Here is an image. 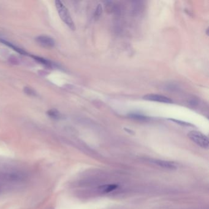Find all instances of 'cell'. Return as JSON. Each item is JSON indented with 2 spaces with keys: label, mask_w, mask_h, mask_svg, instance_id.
Returning a JSON list of instances; mask_svg holds the SVG:
<instances>
[{
  "label": "cell",
  "mask_w": 209,
  "mask_h": 209,
  "mask_svg": "<svg viewBox=\"0 0 209 209\" xmlns=\"http://www.w3.org/2000/svg\"><path fill=\"white\" fill-rule=\"evenodd\" d=\"M36 42L44 47H52L55 45L54 40L47 36H39L36 38Z\"/></svg>",
  "instance_id": "obj_5"
},
{
  "label": "cell",
  "mask_w": 209,
  "mask_h": 209,
  "mask_svg": "<svg viewBox=\"0 0 209 209\" xmlns=\"http://www.w3.org/2000/svg\"><path fill=\"white\" fill-rule=\"evenodd\" d=\"M129 117L133 119H136V120H146L147 119V118L140 114H131L129 115Z\"/></svg>",
  "instance_id": "obj_11"
},
{
  "label": "cell",
  "mask_w": 209,
  "mask_h": 209,
  "mask_svg": "<svg viewBox=\"0 0 209 209\" xmlns=\"http://www.w3.org/2000/svg\"><path fill=\"white\" fill-rule=\"evenodd\" d=\"M102 6L99 4L98 5L95 10V12L94 13V18L95 20H98L99 18L102 14Z\"/></svg>",
  "instance_id": "obj_10"
},
{
  "label": "cell",
  "mask_w": 209,
  "mask_h": 209,
  "mask_svg": "<svg viewBox=\"0 0 209 209\" xmlns=\"http://www.w3.org/2000/svg\"><path fill=\"white\" fill-rule=\"evenodd\" d=\"M143 99L145 100H147V101L158 102H161V103H166V104L172 103V101L170 98H169L167 96H165L156 95V94L146 95L143 97Z\"/></svg>",
  "instance_id": "obj_3"
},
{
  "label": "cell",
  "mask_w": 209,
  "mask_h": 209,
  "mask_svg": "<svg viewBox=\"0 0 209 209\" xmlns=\"http://www.w3.org/2000/svg\"><path fill=\"white\" fill-rule=\"evenodd\" d=\"M170 120L173 121V122H175L176 123H178L179 125H183V126H189L190 124L186 123V122H184V121H179V120H174V119H170Z\"/></svg>",
  "instance_id": "obj_13"
},
{
  "label": "cell",
  "mask_w": 209,
  "mask_h": 209,
  "mask_svg": "<svg viewBox=\"0 0 209 209\" xmlns=\"http://www.w3.org/2000/svg\"><path fill=\"white\" fill-rule=\"evenodd\" d=\"M118 188V185L115 184H110V185H105L101 186L99 188V189L102 193H109L111 191H114Z\"/></svg>",
  "instance_id": "obj_7"
},
{
  "label": "cell",
  "mask_w": 209,
  "mask_h": 209,
  "mask_svg": "<svg viewBox=\"0 0 209 209\" xmlns=\"http://www.w3.org/2000/svg\"><path fill=\"white\" fill-rule=\"evenodd\" d=\"M55 6L58 12L59 16L60 17L61 19L64 22V23L72 30H74L76 29L72 17L69 14L67 9L66 6L63 4V3L60 1H55Z\"/></svg>",
  "instance_id": "obj_1"
},
{
  "label": "cell",
  "mask_w": 209,
  "mask_h": 209,
  "mask_svg": "<svg viewBox=\"0 0 209 209\" xmlns=\"http://www.w3.org/2000/svg\"><path fill=\"white\" fill-rule=\"evenodd\" d=\"M47 115L51 118L57 119L60 117V114L55 109H51L47 112Z\"/></svg>",
  "instance_id": "obj_9"
},
{
  "label": "cell",
  "mask_w": 209,
  "mask_h": 209,
  "mask_svg": "<svg viewBox=\"0 0 209 209\" xmlns=\"http://www.w3.org/2000/svg\"><path fill=\"white\" fill-rule=\"evenodd\" d=\"M24 92L26 94L30 95V96H36V92H34L33 90H32L28 87H25L24 88Z\"/></svg>",
  "instance_id": "obj_12"
},
{
  "label": "cell",
  "mask_w": 209,
  "mask_h": 209,
  "mask_svg": "<svg viewBox=\"0 0 209 209\" xmlns=\"http://www.w3.org/2000/svg\"><path fill=\"white\" fill-rule=\"evenodd\" d=\"M151 162L157 166H159L160 167H162L163 168L167 169L173 170V169H177L178 167V164L173 161H165V160H153L151 161Z\"/></svg>",
  "instance_id": "obj_4"
},
{
  "label": "cell",
  "mask_w": 209,
  "mask_h": 209,
  "mask_svg": "<svg viewBox=\"0 0 209 209\" xmlns=\"http://www.w3.org/2000/svg\"><path fill=\"white\" fill-rule=\"evenodd\" d=\"M0 42L3 43L5 45L8 46L9 47L12 48L14 50H15V51H17V53H19L20 54H22V55H27V52L25 51H24L23 49L18 47H17L15 45H14L13 44L7 41H5L4 39H0Z\"/></svg>",
  "instance_id": "obj_6"
},
{
  "label": "cell",
  "mask_w": 209,
  "mask_h": 209,
  "mask_svg": "<svg viewBox=\"0 0 209 209\" xmlns=\"http://www.w3.org/2000/svg\"><path fill=\"white\" fill-rule=\"evenodd\" d=\"M31 57L34 58V60H36L37 62L42 64V65H44L46 67H50L51 66V64L50 61H49L48 60H47L45 58H41L39 57H37V56H33V55H32Z\"/></svg>",
  "instance_id": "obj_8"
},
{
  "label": "cell",
  "mask_w": 209,
  "mask_h": 209,
  "mask_svg": "<svg viewBox=\"0 0 209 209\" xmlns=\"http://www.w3.org/2000/svg\"><path fill=\"white\" fill-rule=\"evenodd\" d=\"M188 136L191 141L199 147L205 149L208 148V139L202 133L197 131H191L188 134Z\"/></svg>",
  "instance_id": "obj_2"
}]
</instances>
